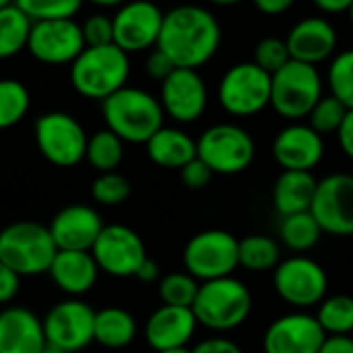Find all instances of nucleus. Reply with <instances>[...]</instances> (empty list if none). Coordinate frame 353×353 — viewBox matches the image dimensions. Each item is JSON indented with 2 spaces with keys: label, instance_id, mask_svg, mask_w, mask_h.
<instances>
[{
  "label": "nucleus",
  "instance_id": "f257e3e1",
  "mask_svg": "<svg viewBox=\"0 0 353 353\" xmlns=\"http://www.w3.org/2000/svg\"><path fill=\"white\" fill-rule=\"evenodd\" d=\"M221 27L215 14L196 4H180L163 14L157 39L161 50L176 68L205 66L219 50Z\"/></svg>",
  "mask_w": 353,
  "mask_h": 353
},
{
  "label": "nucleus",
  "instance_id": "f03ea898",
  "mask_svg": "<svg viewBox=\"0 0 353 353\" xmlns=\"http://www.w3.org/2000/svg\"><path fill=\"white\" fill-rule=\"evenodd\" d=\"M108 130L124 143L145 145L163 126V108L155 95L139 87H122L101 101Z\"/></svg>",
  "mask_w": 353,
  "mask_h": 353
},
{
  "label": "nucleus",
  "instance_id": "7ed1b4c3",
  "mask_svg": "<svg viewBox=\"0 0 353 353\" xmlns=\"http://www.w3.org/2000/svg\"><path fill=\"white\" fill-rule=\"evenodd\" d=\"M130 60L116 43L85 46L70 64V83L74 91L87 99L103 101L118 89L126 87Z\"/></svg>",
  "mask_w": 353,
  "mask_h": 353
},
{
  "label": "nucleus",
  "instance_id": "20e7f679",
  "mask_svg": "<svg viewBox=\"0 0 353 353\" xmlns=\"http://www.w3.org/2000/svg\"><path fill=\"white\" fill-rule=\"evenodd\" d=\"M192 312L199 325L225 333L246 323L252 312V294L234 275L203 281L199 285Z\"/></svg>",
  "mask_w": 353,
  "mask_h": 353
},
{
  "label": "nucleus",
  "instance_id": "39448f33",
  "mask_svg": "<svg viewBox=\"0 0 353 353\" xmlns=\"http://www.w3.org/2000/svg\"><path fill=\"white\" fill-rule=\"evenodd\" d=\"M58 248L48 225L17 221L0 232V261L19 277L48 273Z\"/></svg>",
  "mask_w": 353,
  "mask_h": 353
},
{
  "label": "nucleus",
  "instance_id": "423d86ee",
  "mask_svg": "<svg viewBox=\"0 0 353 353\" xmlns=\"http://www.w3.org/2000/svg\"><path fill=\"white\" fill-rule=\"evenodd\" d=\"M321 97L323 77L314 64L290 60L283 68L271 74V105L290 122L308 118Z\"/></svg>",
  "mask_w": 353,
  "mask_h": 353
},
{
  "label": "nucleus",
  "instance_id": "0eeeda50",
  "mask_svg": "<svg viewBox=\"0 0 353 353\" xmlns=\"http://www.w3.org/2000/svg\"><path fill=\"white\" fill-rule=\"evenodd\" d=\"M254 155V139L238 124L223 122L209 126L196 141V157L205 161L213 174H242L250 168Z\"/></svg>",
  "mask_w": 353,
  "mask_h": 353
},
{
  "label": "nucleus",
  "instance_id": "6e6552de",
  "mask_svg": "<svg viewBox=\"0 0 353 353\" xmlns=\"http://www.w3.org/2000/svg\"><path fill=\"white\" fill-rule=\"evenodd\" d=\"M217 99L234 118L256 116L271 105V74L254 62L234 64L219 81Z\"/></svg>",
  "mask_w": 353,
  "mask_h": 353
},
{
  "label": "nucleus",
  "instance_id": "1a4fd4ad",
  "mask_svg": "<svg viewBox=\"0 0 353 353\" xmlns=\"http://www.w3.org/2000/svg\"><path fill=\"white\" fill-rule=\"evenodd\" d=\"M240 240L225 230H205L192 236L184 248V267L196 281H213L234 275L240 267Z\"/></svg>",
  "mask_w": 353,
  "mask_h": 353
},
{
  "label": "nucleus",
  "instance_id": "9d476101",
  "mask_svg": "<svg viewBox=\"0 0 353 353\" xmlns=\"http://www.w3.org/2000/svg\"><path fill=\"white\" fill-rule=\"evenodd\" d=\"M273 285L277 296L298 308L319 306L329 292V277L323 265L308 256H290L273 269Z\"/></svg>",
  "mask_w": 353,
  "mask_h": 353
},
{
  "label": "nucleus",
  "instance_id": "9b49d317",
  "mask_svg": "<svg viewBox=\"0 0 353 353\" xmlns=\"http://www.w3.org/2000/svg\"><path fill=\"white\" fill-rule=\"evenodd\" d=\"M87 132L66 112H48L35 120V143L39 153L58 168H72L85 159Z\"/></svg>",
  "mask_w": 353,
  "mask_h": 353
},
{
  "label": "nucleus",
  "instance_id": "f8f14e48",
  "mask_svg": "<svg viewBox=\"0 0 353 353\" xmlns=\"http://www.w3.org/2000/svg\"><path fill=\"white\" fill-rule=\"evenodd\" d=\"M41 325L48 345L66 353L81 352L93 341L95 310L81 300H64L48 310Z\"/></svg>",
  "mask_w": 353,
  "mask_h": 353
},
{
  "label": "nucleus",
  "instance_id": "ddd939ff",
  "mask_svg": "<svg viewBox=\"0 0 353 353\" xmlns=\"http://www.w3.org/2000/svg\"><path fill=\"white\" fill-rule=\"evenodd\" d=\"M310 213L323 234L350 238L353 236V174H331L319 180Z\"/></svg>",
  "mask_w": 353,
  "mask_h": 353
},
{
  "label": "nucleus",
  "instance_id": "4468645a",
  "mask_svg": "<svg viewBox=\"0 0 353 353\" xmlns=\"http://www.w3.org/2000/svg\"><path fill=\"white\" fill-rule=\"evenodd\" d=\"M91 254L99 271L112 277H134L143 261L147 259V248L141 236L126 225H103L97 236Z\"/></svg>",
  "mask_w": 353,
  "mask_h": 353
},
{
  "label": "nucleus",
  "instance_id": "2eb2a0df",
  "mask_svg": "<svg viewBox=\"0 0 353 353\" xmlns=\"http://www.w3.org/2000/svg\"><path fill=\"white\" fill-rule=\"evenodd\" d=\"M163 10L151 0H128L112 17L114 43L126 54L145 52L157 46L163 25Z\"/></svg>",
  "mask_w": 353,
  "mask_h": 353
},
{
  "label": "nucleus",
  "instance_id": "dca6fc26",
  "mask_svg": "<svg viewBox=\"0 0 353 353\" xmlns=\"http://www.w3.org/2000/svg\"><path fill=\"white\" fill-rule=\"evenodd\" d=\"M83 48V31L74 19L33 21L31 25L27 50L37 62L52 66L72 64Z\"/></svg>",
  "mask_w": 353,
  "mask_h": 353
},
{
  "label": "nucleus",
  "instance_id": "f3484780",
  "mask_svg": "<svg viewBox=\"0 0 353 353\" xmlns=\"http://www.w3.org/2000/svg\"><path fill=\"white\" fill-rule=\"evenodd\" d=\"M207 101V85L194 68H174V72L161 81L159 103L163 114L180 124L196 122L205 114Z\"/></svg>",
  "mask_w": 353,
  "mask_h": 353
},
{
  "label": "nucleus",
  "instance_id": "a211bd4d",
  "mask_svg": "<svg viewBox=\"0 0 353 353\" xmlns=\"http://www.w3.org/2000/svg\"><path fill=\"white\" fill-rule=\"evenodd\" d=\"M327 335L316 316L290 312L273 321L263 337L265 353H319Z\"/></svg>",
  "mask_w": 353,
  "mask_h": 353
},
{
  "label": "nucleus",
  "instance_id": "6ab92c4d",
  "mask_svg": "<svg viewBox=\"0 0 353 353\" xmlns=\"http://www.w3.org/2000/svg\"><path fill=\"white\" fill-rule=\"evenodd\" d=\"M273 157L283 170L312 172L325 157V141L310 124L294 122L275 137Z\"/></svg>",
  "mask_w": 353,
  "mask_h": 353
},
{
  "label": "nucleus",
  "instance_id": "aec40b11",
  "mask_svg": "<svg viewBox=\"0 0 353 353\" xmlns=\"http://www.w3.org/2000/svg\"><path fill=\"white\" fill-rule=\"evenodd\" d=\"M48 228L58 250L91 252L97 236L103 230V219L89 205H68L54 215Z\"/></svg>",
  "mask_w": 353,
  "mask_h": 353
},
{
  "label": "nucleus",
  "instance_id": "412c9836",
  "mask_svg": "<svg viewBox=\"0 0 353 353\" xmlns=\"http://www.w3.org/2000/svg\"><path fill=\"white\" fill-rule=\"evenodd\" d=\"M290 58L306 64H321L337 50V31L323 17H306L298 21L285 37Z\"/></svg>",
  "mask_w": 353,
  "mask_h": 353
},
{
  "label": "nucleus",
  "instance_id": "4be33fe9",
  "mask_svg": "<svg viewBox=\"0 0 353 353\" xmlns=\"http://www.w3.org/2000/svg\"><path fill=\"white\" fill-rule=\"evenodd\" d=\"M196 327L199 323L194 319L192 308L163 304L149 316L147 327H145V339L155 352H163L172 347H186Z\"/></svg>",
  "mask_w": 353,
  "mask_h": 353
},
{
  "label": "nucleus",
  "instance_id": "5701e85b",
  "mask_svg": "<svg viewBox=\"0 0 353 353\" xmlns=\"http://www.w3.org/2000/svg\"><path fill=\"white\" fill-rule=\"evenodd\" d=\"M41 321L23 306L0 312V353H41L46 347Z\"/></svg>",
  "mask_w": 353,
  "mask_h": 353
},
{
  "label": "nucleus",
  "instance_id": "b1692460",
  "mask_svg": "<svg viewBox=\"0 0 353 353\" xmlns=\"http://www.w3.org/2000/svg\"><path fill=\"white\" fill-rule=\"evenodd\" d=\"M48 273L60 292L83 296L95 285L99 267L87 250H58Z\"/></svg>",
  "mask_w": 353,
  "mask_h": 353
},
{
  "label": "nucleus",
  "instance_id": "393cba45",
  "mask_svg": "<svg viewBox=\"0 0 353 353\" xmlns=\"http://www.w3.org/2000/svg\"><path fill=\"white\" fill-rule=\"evenodd\" d=\"M145 145L149 159L168 170H182L196 157V141L174 126H161Z\"/></svg>",
  "mask_w": 353,
  "mask_h": 353
},
{
  "label": "nucleus",
  "instance_id": "a878e982",
  "mask_svg": "<svg viewBox=\"0 0 353 353\" xmlns=\"http://www.w3.org/2000/svg\"><path fill=\"white\" fill-rule=\"evenodd\" d=\"M319 180L312 172L283 170L273 186V205L281 217L310 211Z\"/></svg>",
  "mask_w": 353,
  "mask_h": 353
},
{
  "label": "nucleus",
  "instance_id": "bb28decb",
  "mask_svg": "<svg viewBox=\"0 0 353 353\" xmlns=\"http://www.w3.org/2000/svg\"><path fill=\"white\" fill-rule=\"evenodd\" d=\"M137 337V321L124 308H103L95 312L93 341L110 350H122Z\"/></svg>",
  "mask_w": 353,
  "mask_h": 353
},
{
  "label": "nucleus",
  "instance_id": "cd10ccee",
  "mask_svg": "<svg viewBox=\"0 0 353 353\" xmlns=\"http://www.w3.org/2000/svg\"><path fill=\"white\" fill-rule=\"evenodd\" d=\"M238 259L240 267H244L246 271L265 273L273 271L281 263V248L273 238L265 234H252L240 240Z\"/></svg>",
  "mask_w": 353,
  "mask_h": 353
},
{
  "label": "nucleus",
  "instance_id": "c85d7f7f",
  "mask_svg": "<svg viewBox=\"0 0 353 353\" xmlns=\"http://www.w3.org/2000/svg\"><path fill=\"white\" fill-rule=\"evenodd\" d=\"M279 238L285 248H290L294 252H308L323 238V230H321L319 221L314 219V215L310 211H304V213H294V215L281 217Z\"/></svg>",
  "mask_w": 353,
  "mask_h": 353
},
{
  "label": "nucleus",
  "instance_id": "c756f323",
  "mask_svg": "<svg viewBox=\"0 0 353 353\" xmlns=\"http://www.w3.org/2000/svg\"><path fill=\"white\" fill-rule=\"evenodd\" d=\"M31 25L33 21L17 4L0 8V60L27 50Z\"/></svg>",
  "mask_w": 353,
  "mask_h": 353
},
{
  "label": "nucleus",
  "instance_id": "7c9ffc66",
  "mask_svg": "<svg viewBox=\"0 0 353 353\" xmlns=\"http://www.w3.org/2000/svg\"><path fill=\"white\" fill-rule=\"evenodd\" d=\"M316 321L327 337L353 335V298L347 294L325 298L319 304Z\"/></svg>",
  "mask_w": 353,
  "mask_h": 353
},
{
  "label": "nucleus",
  "instance_id": "2f4dec72",
  "mask_svg": "<svg viewBox=\"0 0 353 353\" xmlns=\"http://www.w3.org/2000/svg\"><path fill=\"white\" fill-rule=\"evenodd\" d=\"M124 157V141L112 130H99L87 139L85 159L97 172H116Z\"/></svg>",
  "mask_w": 353,
  "mask_h": 353
},
{
  "label": "nucleus",
  "instance_id": "473e14b6",
  "mask_svg": "<svg viewBox=\"0 0 353 353\" xmlns=\"http://www.w3.org/2000/svg\"><path fill=\"white\" fill-rule=\"evenodd\" d=\"M31 105L27 87L17 79H0V130L19 124Z\"/></svg>",
  "mask_w": 353,
  "mask_h": 353
},
{
  "label": "nucleus",
  "instance_id": "72a5a7b5",
  "mask_svg": "<svg viewBox=\"0 0 353 353\" xmlns=\"http://www.w3.org/2000/svg\"><path fill=\"white\" fill-rule=\"evenodd\" d=\"M331 95L347 110H353V50H343L333 56L327 72Z\"/></svg>",
  "mask_w": 353,
  "mask_h": 353
},
{
  "label": "nucleus",
  "instance_id": "f704fd0d",
  "mask_svg": "<svg viewBox=\"0 0 353 353\" xmlns=\"http://www.w3.org/2000/svg\"><path fill=\"white\" fill-rule=\"evenodd\" d=\"M199 285L201 283L190 273H170L159 281V298L165 306L192 308Z\"/></svg>",
  "mask_w": 353,
  "mask_h": 353
},
{
  "label": "nucleus",
  "instance_id": "c9c22d12",
  "mask_svg": "<svg viewBox=\"0 0 353 353\" xmlns=\"http://www.w3.org/2000/svg\"><path fill=\"white\" fill-rule=\"evenodd\" d=\"M14 4L31 21H50L74 19V14L83 6V0H14Z\"/></svg>",
  "mask_w": 353,
  "mask_h": 353
},
{
  "label": "nucleus",
  "instance_id": "e433bc0d",
  "mask_svg": "<svg viewBox=\"0 0 353 353\" xmlns=\"http://www.w3.org/2000/svg\"><path fill=\"white\" fill-rule=\"evenodd\" d=\"M347 114V108L333 95H323L316 105L312 108V112L308 114V124L321 134H333L339 130L343 118Z\"/></svg>",
  "mask_w": 353,
  "mask_h": 353
},
{
  "label": "nucleus",
  "instance_id": "4c0bfd02",
  "mask_svg": "<svg viewBox=\"0 0 353 353\" xmlns=\"http://www.w3.org/2000/svg\"><path fill=\"white\" fill-rule=\"evenodd\" d=\"M130 190H132L130 182L126 180V176H122L118 172H103L91 184L93 201L99 205H105V207L122 205L130 196Z\"/></svg>",
  "mask_w": 353,
  "mask_h": 353
},
{
  "label": "nucleus",
  "instance_id": "58836bf2",
  "mask_svg": "<svg viewBox=\"0 0 353 353\" xmlns=\"http://www.w3.org/2000/svg\"><path fill=\"white\" fill-rule=\"evenodd\" d=\"M290 50L285 39L279 37H265L256 43L254 48V64L261 66L265 72L275 74L279 68H283L290 62Z\"/></svg>",
  "mask_w": 353,
  "mask_h": 353
},
{
  "label": "nucleus",
  "instance_id": "ea45409f",
  "mask_svg": "<svg viewBox=\"0 0 353 353\" xmlns=\"http://www.w3.org/2000/svg\"><path fill=\"white\" fill-rule=\"evenodd\" d=\"M85 46H108L114 43V25L108 14H91L81 25Z\"/></svg>",
  "mask_w": 353,
  "mask_h": 353
},
{
  "label": "nucleus",
  "instance_id": "a19ab883",
  "mask_svg": "<svg viewBox=\"0 0 353 353\" xmlns=\"http://www.w3.org/2000/svg\"><path fill=\"white\" fill-rule=\"evenodd\" d=\"M180 178H182V184L190 190H201L205 188L211 178H213V172L209 170V165L205 161H201L199 157H194L192 161H188L182 170H180Z\"/></svg>",
  "mask_w": 353,
  "mask_h": 353
},
{
  "label": "nucleus",
  "instance_id": "79ce46f5",
  "mask_svg": "<svg viewBox=\"0 0 353 353\" xmlns=\"http://www.w3.org/2000/svg\"><path fill=\"white\" fill-rule=\"evenodd\" d=\"M174 62L161 52V50H153L149 56H147V60H145V72L151 77V79H155V81H165L172 72H174Z\"/></svg>",
  "mask_w": 353,
  "mask_h": 353
},
{
  "label": "nucleus",
  "instance_id": "37998d69",
  "mask_svg": "<svg viewBox=\"0 0 353 353\" xmlns=\"http://www.w3.org/2000/svg\"><path fill=\"white\" fill-rule=\"evenodd\" d=\"M21 277L0 261V304H8L19 294Z\"/></svg>",
  "mask_w": 353,
  "mask_h": 353
},
{
  "label": "nucleus",
  "instance_id": "c03bdc74",
  "mask_svg": "<svg viewBox=\"0 0 353 353\" xmlns=\"http://www.w3.org/2000/svg\"><path fill=\"white\" fill-rule=\"evenodd\" d=\"M192 353H242L240 345L234 343L232 339H225V337H211V339H205L201 343H196L192 350Z\"/></svg>",
  "mask_w": 353,
  "mask_h": 353
},
{
  "label": "nucleus",
  "instance_id": "a18cd8bd",
  "mask_svg": "<svg viewBox=\"0 0 353 353\" xmlns=\"http://www.w3.org/2000/svg\"><path fill=\"white\" fill-rule=\"evenodd\" d=\"M337 137H339V145H341L343 153L353 161V110H347V114L337 130Z\"/></svg>",
  "mask_w": 353,
  "mask_h": 353
},
{
  "label": "nucleus",
  "instance_id": "49530a36",
  "mask_svg": "<svg viewBox=\"0 0 353 353\" xmlns=\"http://www.w3.org/2000/svg\"><path fill=\"white\" fill-rule=\"evenodd\" d=\"M296 0H252V4L267 17H277L288 12L294 6Z\"/></svg>",
  "mask_w": 353,
  "mask_h": 353
},
{
  "label": "nucleus",
  "instance_id": "de8ad7c7",
  "mask_svg": "<svg viewBox=\"0 0 353 353\" xmlns=\"http://www.w3.org/2000/svg\"><path fill=\"white\" fill-rule=\"evenodd\" d=\"M319 353H353V337L352 335L327 337Z\"/></svg>",
  "mask_w": 353,
  "mask_h": 353
},
{
  "label": "nucleus",
  "instance_id": "09e8293b",
  "mask_svg": "<svg viewBox=\"0 0 353 353\" xmlns=\"http://www.w3.org/2000/svg\"><path fill=\"white\" fill-rule=\"evenodd\" d=\"M314 6L321 10V12H327V14H339V12H350L353 0H312Z\"/></svg>",
  "mask_w": 353,
  "mask_h": 353
},
{
  "label": "nucleus",
  "instance_id": "8fccbe9b",
  "mask_svg": "<svg viewBox=\"0 0 353 353\" xmlns=\"http://www.w3.org/2000/svg\"><path fill=\"white\" fill-rule=\"evenodd\" d=\"M137 279H141V281H145V283H151V281H155L157 277H159V267H157V263L153 261V259H145L143 261V265L139 267V271H137V275H134Z\"/></svg>",
  "mask_w": 353,
  "mask_h": 353
},
{
  "label": "nucleus",
  "instance_id": "3c124183",
  "mask_svg": "<svg viewBox=\"0 0 353 353\" xmlns=\"http://www.w3.org/2000/svg\"><path fill=\"white\" fill-rule=\"evenodd\" d=\"M87 2H91V4H95V6H101V8H118V6H122L124 2H128V0H87Z\"/></svg>",
  "mask_w": 353,
  "mask_h": 353
},
{
  "label": "nucleus",
  "instance_id": "603ef678",
  "mask_svg": "<svg viewBox=\"0 0 353 353\" xmlns=\"http://www.w3.org/2000/svg\"><path fill=\"white\" fill-rule=\"evenodd\" d=\"M211 4H217V6H234V4H240L244 0H207Z\"/></svg>",
  "mask_w": 353,
  "mask_h": 353
},
{
  "label": "nucleus",
  "instance_id": "864d4df0",
  "mask_svg": "<svg viewBox=\"0 0 353 353\" xmlns=\"http://www.w3.org/2000/svg\"><path fill=\"white\" fill-rule=\"evenodd\" d=\"M157 353H192L188 347H172V350H163V352Z\"/></svg>",
  "mask_w": 353,
  "mask_h": 353
},
{
  "label": "nucleus",
  "instance_id": "5fc2aeb1",
  "mask_svg": "<svg viewBox=\"0 0 353 353\" xmlns=\"http://www.w3.org/2000/svg\"><path fill=\"white\" fill-rule=\"evenodd\" d=\"M41 353H66V352H62V350H56V347H52V345H46V347L41 350Z\"/></svg>",
  "mask_w": 353,
  "mask_h": 353
},
{
  "label": "nucleus",
  "instance_id": "6e6d98bb",
  "mask_svg": "<svg viewBox=\"0 0 353 353\" xmlns=\"http://www.w3.org/2000/svg\"><path fill=\"white\" fill-rule=\"evenodd\" d=\"M10 4H14V0H0V8H4V6H10Z\"/></svg>",
  "mask_w": 353,
  "mask_h": 353
},
{
  "label": "nucleus",
  "instance_id": "4d7b16f0",
  "mask_svg": "<svg viewBox=\"0 0 353 353\" xmlns=\"http://www.w3.org/2000/svg\"><path fill=\"white\" fill-rule=\"evenodd\" d=\"M347 14H350V21H352V25H353V4H352V8H350V12H347Z\"/></svg>",
  "mask_w": 353,
  "mask_h": 353
},
{
  "label": "nucleus",
  "instance_id": "13d9d810",
  "mask_svg": "<svg viewBox=\"0 0 353 353\" xmlns=\"http://www.w3.org/2000/svg\"><path fill=\"white\" fill-rule=\"evenodd\" d=\"M352 337H353V335H352Z\"/></svg>",
  "mask_w": 353,
  "mask_h": 353
}]
</instances>
